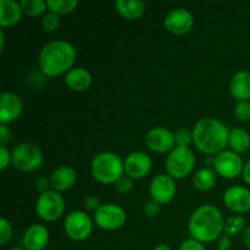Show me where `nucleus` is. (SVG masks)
Returning a JSON list of instances; mask_svg holds the SVG:
<instances>
[{"label":"nucleus","instance_id":"obj_1","mask_svg":"<svg viewBox=\"0 0 250 250\" xmlns=\"http://www.w3.org/2000/svg\"><path fill=\"white\" fill-rule=\"evenodd\" d=\"M193 142L198 150L207 155H219L229 144V129L215 119H202L193 128Z\"/></svg>","mask_w":250,"mask_h":250},{"label":"nucleus","instance_id":"obj_2","mask_svg":"<svg viewBox=\"0 0 250 250\" xmlns=\"http://www.w3.org/2000/svg\"><path fill=\"white\" fill-rule=\"evenodd\" d=\"M225 229L221 211L214 205H202L190 216L188 231L193 239L200 243H211L219 238Z\"/></svg>","mask_w":250,"mask_h":250},{"label":"nucleus","instance_id":"obj_3","mask_svg":"<svg viewBox=\"0 0 250 250\" xmlns=\"http://www.w3.org/2000/svg\"><path fill=\"white\" fill-rule=\"evenodd\" d=\"M76 58V49L70 43L63 41L50 42L39 53V68L48 77H58L72 70Z\"/></svg>","mask_w":250,"mask_h":250},{"label":"nucleus","instance_id":"obj_4","mask_svg":"<svg viewBox=\"0 0 250 250\" xmlns=\"http://www.w3.org/2000/svg\"><path fill=\"white\" fill-rule=\"evenodd\" d=\"M90 172L97 182L103 185H115L124 176V163L115 153L103 151L93 159Z\"/></svg>","mask_w":250,"mask_h":250},{"label":"nucleus","instance_id":"obj_5","mask_svg":"<svg viewBox=\"0 0 250 250\" xmlns=\"http://www.w3.org/2000/svg\"><path fill=\"white\" fill-rule=\"evenodd\" d=\"M195 166V155L189 148L176 146L167 156L166 171L173 180H182L192 173Z\"/></svg>","mask_w":250,"mask_h":250},{"label":"nucleus","instance_id":"obj_6","mask_svg":"<svg viewBox=\"0 0 250 250\" xmlns=\"http://www.w3.org/2000/svg\"><path fill=\"white\" fill-rule=\"evenodd\" d=\"M11 156L14 167L23 172L38 170L43 164V153L32 143H21L16 146Z\"/></svg>","mask_w":250,"mask_h":250},{"label":"nucleus","instance_id":"obj_7","mask_svg":"<svg viewBox=\"0 0 250 250\" xmlns=\"http://www.w3.org/2000/svg\"><path fill=\"white\" fill-rule=\"evenodd\" d=\"M65 211V200L56 190H48L39 195L36 203V212L43 221L54 222Z\"/></svg>","mask_w":250,"mask_h":250},{"label":"nucleus","instance_id":"obj_8","mask_svg":"<svg viewBox=\"0 0 250 250\" xmlns=\"http://www.w3.org/2000/svg\"><path fill=\"white\" fill-rule=\"evenodd\" d=\"M65 233L72 241H85L92 234L93 224L84 211H72L66 216L63 224Z\"/></svg>","mask_w":250,"mask_h":250},{"label":"nucleus","instance_id":"obj_9","mask_svg":"<svg viewBox=\"0 0 250 250\" xmlns=\"http://www.w3.org/2000/svg\"><path fill=\"white\" fill-rule=\"evenodd\" d=\"M127 220L126 211L116 204H104L95 211L94 221L98 227L106 231L121 229Z\"/></svg>","mask_w":250,"mask_h":250},{"label":"nucleus","instance_id":"obj_10","mask_svg":"<svg viewBox=\"0 0 250 250\" xmlns=\"http://www.w3.org/2000/svg\"><path fill=\"white\" fill-rule=\"evenodd\" d=\"M215 172L227 180H233L243 173V160L238 154L232 150H225L215 156Z\"/></svg>","mask_w":250,"mask_h":250},{"label":"nucleus","instance_id":"obj_11","mask_svg":"<svg viewBox=\"0 0 250 250\" xmlns=\"http://www.w3.org/2000/svg\"><path fill=\"white\" fill-rule=\"evenodd\" d=\"M149 192H150L151 200L160 205L167 204L176 197L177 187H176L175 180L171 176L161 173L151 181Z\"/></svg>","mask_w":250,"mask_h":250},{"label":"nucleus","instance_id":"obj_12","mask_svg":"<svg viewBox=\"0 0 250 250\" xmlns=\"http://www.w3.org/2000/svg\"><path fill=\"white\" fill-rule=\"evenodd\" d=\"M146 144L154 153H171L176 148V137L165 127H155L146 133Z\"/></svg>","mask_w":250,"mask_h":250},{"label":"nucleus","instance_id":"obj_13","mask_svg":"<svg viewBox=\"0 0 250 250\" xmlns=\"http://www.w3.org/2000/svg\"><path fill=\"white\" fill-rule=\"evenodd\" d=\"M153 161L148 154L143 151H133L124 161V168L126 176L132 180L144 178L151 170Z\"/></svg>","mask_w":250,"mask_h":250},{"label":"nucleus","instance_id":"obj_14","mask_svg":"<svg viewBox=\"0 0 250 250\" xmlns=\"http://www.w3.org/2000/svg\"><path fill=\"white\" fill-rule=\"evenodd\" d=\"M164 24H165V28L170 33L182 36V34L188 33L193 28L194 19H193V15L188 10L178 7V9L172 10L166 16Z\"/></svg>","mask_w":250,"mask_h":250},{"label":"nucleus","instance_id":"obj_15","mask_svg":"<svg viewBox=\"0 0 250 250\" xmlns=\"http://www.w3.org/2000/svg\"><path fill=\"white\" fill-rule=\"evenodd\" d=\"M226 208L236 214H244L250 210V190L242 186L229 187L224 194Z\"/></svg>","mask_w":250,"mask_h":250},{"label":"nucleus","instance_id":"obj_16","mask_svg":"<svg viewBox=\"0 0 250 250\" xmlns=\"http://www.w3.org/2000/svg\"><path fill=\"white\" fill-rule=\"evenodd\" d=\"M23 110V104L19 95L10 92L0 94V122L1 125L10 124L19 119Z\"/></svg>","mask_w":250,"mask_h":250},{"label":"nucleus","instance_id":"obj_17","mask_svg":"<svg viewBox=\"0 0 250 250\" xmlns=\"http://www.w3.org/2000/svg\"><path fill=\"white\" fill-rule=\"evenodd\" d=\"M49 242V231L43 225H32L24 232L22 244L26 250H44Z\"/></svg>","mask_w":250,"mask_h":250},{"label":"nucleus","instance_id":"obj_18","mask_svg":"<svg viewBox=\"0 0 250 250\" xmlns=\"http://www.w3.org/2000/svg\"><path fill=\"white\" fill-rule=\"evenodd\" d=\"M77 180V173L71 166H60L53 172L50 178V185L56 192H65L70 189Z\"/></svg>","mask_w":250,"mask_h":250},{"label":"nucleus","instance_id":"obj_19","mask_svg":"<svg viewBox=\"0 0 250 250\" xmlns=\"http://www.w3.org/2000/svg\"><path fill=\"white\" fill-rule=\"evenodd\" d=\"M229 93L238 102H248L250 99V72L239 71L233 75L229 82Z\"/></svg>","mask_w":250,"mask_h":250},{"label":"nucleus","instance_id":"obj_20","mask_svg":"<svg viewBox=\"0 0 250 250\" xmlns=\"http://www.w3.org/2000/svg\"><path fill=\"white\" fill-rule=\"evenodd\" d=\"M22 9L14 0H0V26L12 27L22 19Z\"/></svg>","mask_w":250,"mask_h":250},{"label":"nucleus","instance_id":"obj_21","mask_svg":"<svg viewBox=\"0 0 250 250\" xmlns=\"http://www.w3.org/2000/svg\"><path fill=\"white\" fill-rule=\"evenodd\" d=\"M65 84L75 92H83L92 84V75L83 67H75L65 75Z\"/></svg>","mask_w":250,"mask_h":250},{"label":"nucleus","instance_id":"obj_22","mask_svg":"<svg viewBox=\"0 0 250 250\" xmlns=\"http://www.w3.org/2000/svg\"><path fill=\"white\" fill-rule=\"evenodd\" d=\"M117 12L126 20H138L146 11L143 0H119L115 2Z\"/></svg>","mask_w":250,"mask_h":250},{"label":"nucleus","instance_id":"obj_23","mask_svg":"<svg viewBox=\"0 0 250 250\" xmlns=\"http://www.w3.org/2000/svg\"><path fill=\"white\" fill-rule=\"evenodd\" d=\"M229 144L232 151L236 154L247 153L250 148V136L247 131L242 128H233L229 132Z\"/></svg>","mask_w":250,"mask_h":250},{"label":"nucleus","instance_id":"obj_24","mask_svg":"<svg viewBox=\"0 0 250 250\" xmlns=\"http://www.w3.org/2000/svg\"><path fill=\"white\" fill-rule=\"evenodd\" d=\"M216 175L215 170L210 167L200 168L193 177V185L200 192H207L211 189L216 183Z\"/></svg>","mask_w":250,"mask_h":250},{"label":"nucleus","instance_id":"obj_25","mask_svg":"<svg viewBox=\"0 0 250 250\" xmlns=\"http://www.w3.org/2000/svg\"><path fill=\"white\" fill-rule=\"evenodd\" d=\"M46 6L51 14L60 16L72 12L78 6V1L77 0H48Z\"/></svg>","mask_w":250,"mask_h":250},{"label":"nucleus","instance_id":"obj_26","mask_svg":"<svg viewBox=\"0 0 250 250\" xmlns=\"http://www.w3.org/2000/svg\"><path fill=\"white\" fill-rule=\"evenodd\" d=\"M20 5H21L22 11L32 17L41 16L48 9L46 1H43V0H22Z\"/></svg>","mask_w":250,"mask_h":250},{"label":"nucleus","instance_id":"obj_27","mask_svg":"<svg viewBox=\"0 0 250 250\" xmlns=\"http://www.w3.org/2000/svg\"><path fill=\"white\" fill-rule=\"evenodd\" d=\"M244 225H246V220H244L243 216L233 215V216L229 217L227 221L225 222V234L229 237L239 234L244 229Z\"/></svg>","mask_w":250,"mask_h":250},{"label":"nucleus","instance_id":"obj_28","mask_svg":"<svg viewBox=\"0 0 250 250\" xmlns=\"http://www.w3.org/2000/svg\"><path fill=\"white\" fill-rule=\"evenodd\" d=\"M176 144L177 146H183V148H189L193 142V132L187 128H181L176 132Z\"/></svg>","mask_w":250,"mask_h":250},{"label":"nucleus","instance_id":"obj_29","mask_svg":"<svg viewBox=\"0 0 250 250\" xmlns=\"http://www.w3.org/2000/svg\"><path fill=\"white\" fill-rule=\"evenodd\" d=\"M42 26H43L45 32H54L58 29L59 26H60V19H59L58 15L49 12V14H46L45 16L43 17Z\"/></svg>","mask_w":250,"mask_h":250},{"label":"nucleus","instance_id":"obj_30","mask_svg":"<svg viewBox=\"0 0 250 250\" xmlns=\"http://www.w3.org/2000/svg\"><path fill=\"white\" fill-rule=\"evenodd\" d=\"M234 114L237 119L242 122H247L250 120V103L249 102H238L234 107Z\"/></svg>","mask_w":250,"mask_h":250},{"label":"nucleus","instance_id":"obj_31","mask_svg":"<svg viewBox=\"0 0 250 250\" xmlns=\"http://www.w3.org/2000/svg\"><path fill=\"white\" fill-rule=\"evenodd\" d=\"M12 236V226L7 220H0V244L5 246Z\"/></svg>","mask_w":250,"mask_h":250},{"label":"nucleus","instance_id":"obj_32","mask_svg":"<svg viewBox=\"0 0 250 250\" xmlns=\"http://www.w3.org/2000/svg\"><path fill=\"white\" fill-rule=\"evenodd\" d=\"M115 188H116L117 192L121 193V194H127V193L131 192L132 188H133V181H132V178H129L128 176H122V177L115 183Z\"/></svg>","mask_w":250,"mask_h":250},{"label":"nucleus","instance_id":"obj_33","mask_svg":"<svg viewBox=\"0 0 250 250\" xmlns=\"http://www.w3.org/2000/svg\"><path fill=\"white\" fill-rule=\"evenodd\" d=\"M143 211H144V215L148 217L158 216L159 212H160V204H158V203L154 202V200L146 202V204H144Z\"/></svg>","mask_w":250,"mask_h":250},{"label":"nucleus","instance_id":"obj_34","mask_svg":"<svg viewBox=\"0 0 250 250\" xmlns=\"http://www.w3.org/2000/svg\"><path fill=\"white\" fill-rule=\"evenodd\" d=\"M11 161L12 156L10 154V151H7V149L5 146H0V168L5 170L10 165Z\"/></svg>","mask_w":250,"mask_h":250},{"label":"nucleus","instance_id":"obj_35","mask_svg":"<svg viewBox=\"0 0 250 250\" xmlns=\"http://www.w3.org/2000/svg\"><path fill=\"white\" fill-rule=\"evenodd\" d=\"M180 250H205V247H204V244L200 243V242L190 238V239H187V241L183 242Z\"/></svg>","mask_w":250,"mask_h":250},{"label":"nucleus","instance_id":"obj_36","mask_svg":"<svg viewBox=\"0 0 250 250\" xmlns=\"http://www.w3.org/2000/svg\"><path fill=\"white\" fill-rule=\"evenodd\" d=\"M84 207L85 209L97 211L102 205H100V200L98 199L97 197H94V195H89V197H87L84 199Z\"/></svg>","mask_w":250,"mask_h":250},{"label":"nucleus","instance_id":"obj_37","mask_svg":"<svg viewBox=\"0 0 250 250\" xmlns=\"http://www.w3.org/2000/svg\"><path fill=\"white\" fill-rule=\"evenodd\" d=\"M11 139V132L7 128L6 125H1L0 126V146H5L7 142Z\"/></svg>","mask_w":250,"mask_h":250},{"label":"nucleus","instance_id":"obj_38","mask_svg":"<svg viewBox=\"0 0 250 250\" xmlns=\"http://www.w3.org/2000/svg\"><path fill=\"white\" fill-rule=\"evenodd\" d=\"M36 188H37V190H39V192L42 193V194L45 192H48L49 181L46 180V178H38V180L36 181Z\"/></svg>","mask_w":250,"mask_h":250},{"label":"nucleus","instance_id":"obj_39","mask_svg":"<svg viewBox=\"0 0 250 250\" xmlns=\"http://www.w3.org/2000/svg\"><path fill=\"white\" fill-rule=\"evenodd\" d=\"M229 246H231V239H229V236H222L220 238L219 243H217V249L219 250H229Z\"/></svg>","mask_w":250,"mask_h":250},{"label":"nucleus","instance_id":"obj_40","mask_svg":"<svg viewBox=\"0 0 250 250\" xmlns=\"http://www.w3.org/2000/svg\"><path fill=\"white\" fill-rule=\"evenodd\" d=\"M243 178H244V182L248 183L250 186V159L248 160V163L244 165V170H243Z\"/></svg>","mask_w":250,"mask_h":250},{"label":"nucleus","instance_id":"obj_41","mask_svg":"<svg viewBox=\"0 0 250 250\" xmlns=\"http://www.w3.org/2000/svg\"><path fill=\"white\" fill-rule=\"evenodd\" d=\"M242 239H243L244 246H246L247 248L250 250V227H248V229H244L243 236H242Z\"/></svg>","mask_w":250,"mask_h":250},{"label":"nucleus","instance_id":"obj_42","mask_svg":"<svg viewBox=\"0 0 250 250\" xmlns=\"http://www.w3.org/2000/svg\"><path fill=\"white\" fill-rule=\"evenodd\" d=\"M4 46H5V36H4V32L0 31V51L4 50Z\"/></svg>","mask_w":250,"mask_h":250},{"label":"nucleus","instance_id":"obj_43","mask_svg":"<svg viewBox=\"0 0 250 250\" xmlns=\"http://www.w3.org/2000/svg\"><path fill=\"white\" fill-rule=\"evenodd\" d=\"M154 250H171V248L168 246H166V244H160V246L156 247Z\"/></svg>","mask_w":250,"mask_h":250},{"label":"nucleus","instance_id":"obj_44","mask_svg":"<svg viewBox=\"0 0 250 250\" xmlns=\"http://www.w3.org/2000/svg\"><path fill=\"white\" fill-rule=\"evenodd\" d=\"M10 250H26L24 248H12V249H10Z\"/></svg>","mask_w":250,"mask_h":250}]
</instances>
